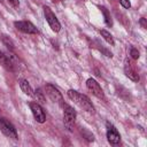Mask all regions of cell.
I'll list each match as a JSON object with an SVG mask.
<instances>
[{"label": "cell", "instance_id": "e0dca14e", "mask_svg": "<svg viewBox=\"0 0 147 147\" xmlns=\"http://www.w3.org/2000/svg\"><path fill=\"white\" fill-rule=\"evenodd\" d=\"M130 55H131V57H132L133 60H138V59H139V52H138V49H136V48H131V51H130Z\"/></svg>", "mask_w": 147, "mask_h": 147}, {"label": "cell", "instance_id": "52a82bcc", "mask_svg": "<svg viewBox=\"0 0 147 147\" xmlns=\"http://www.w3.org/2000/svg\"><path fill=\"white\" fill-rule=\"evenodd\" d=\"M30 109L32 111V115H33L34 119L38 123H44L46 121V114H45L42 107L38 102H31L30 103Z\"/></svg>", "mask_w": 147, "mask_h": 147}, {"label": "cell", "instance_id": "8fae6325", "mask_svg": "<svg viewBox=\"0 0 147 147\" xmlns=\"http://www.w3.org/2000/svg\"><path fill=\"white\" fill-rule=\"evenodd\" d=\"M0 64L3 65L8 70H14V62L9 55H6L3 52L0 51Z\"/></svg>", "mask_w": 147, "mask_h": 147}, {"label": "cell", "instance_id": "5bb4252c", "mask_svg": "<svg viewBox=\"0 0 147 147\" xmlns=\"http://www.w3.org/2000/svg\"><path fill=\"white\" fill-rule=\"evenodd\" d=\"M100 33H101V36L103 37V39H105V40H106V41H107L108 44H110L111 46H113V45L115 44V41H114V38H113V36H111V34H110V33H109L108 31H106V30H101V31H100Z\"/></svg>", "mask_w": 147, "mask_h": 147}, {"label": "cell", "instance_id": "4fadbf2b", "mask_svg": "<svg viewBox=\"0 0 147 147\" xmlns=\"http://www.w3.org/2000/svg\"><path fill=\"white\" fill-rule=\"evenodd\" d=\"M0 38H1L2 42L5 44V46H6L8 49H10V51H13V49H14V42H13V40H11L9 37H7V36L2 34V36H0Z\"/></svg>", "mask_w": 147, "mask_h": 147}, {"label": "cell", "instance_id": "2e32d148", "mask_svg": "<svg viewBox=\"0 0 147 147\" xmlns=\"http://www.w3.org/2000/svg\"><path fill=\"white\" fill-rule=\"evenodd\" d=\"M101 11H102V14H103V16H105V22H106V24L109 25V26H111L113 22H111V17H110L108 10H107L105 7H101Z\"/></svg>", "mask_w": 147, "mask_h": 147}, {"label": "cell", "instance_id": "8992f818", "mask_svg": "<svg viewBox=\"0 0 147 147\" xmlns=\"http://www.w3.org/2000/svg\"><path fill=\"white\" fill-rule=\"evenodd\" d=\"M106 126H107V139H108V141H109L111 145H117V144H119V141H121V136H119L117 129H116L110 122H107V123H106Z\"/></svg>", "mask_w": 147, "mask_h": 147}, {"label": "cell", "instance_id": "9c48e42d", "mask_svg": "<svg viewBox=\"0 0 147 147\" xmlns=\"http://www.w3.org/2000/svg\"><path fill=\"white\" fill-rule=\"evenodd\" d=\"M45 88H46V94L49 96V99H51L53 102H59V103L63 105L62 94L60 93V91H59L55 86H53L52 84H46Z\"/></svg>", "mask_w": 147, "mask_h": 147}, {"label": "cell", "instance_id": "277c9868", "mask_svg": "<svg viewBox=\"0 0 147 147\" xmlns=\"http://www.w3.org/2000/svg\"><path fill=\"white\" fill-rule=\"evenodd\" d=\"M44 15H45V18H46L47 23L49 24L51 29H52L54 32H59L60 29H61V24H60L59 20L56 18L55 14L51 10L49 7H47V6L44 7Z\"/></svg>", "mask_w": 147, "mask_h": 147}, {"label": "cell", "instance_id": "9a60e30c", "mask_svg": "<svg viewBox=\"0 0 147 147\" xmlns=\"http://www.w3.org/2000/svg\"><path fill=\"white\" fill-rule=\"evenodd\" d=\"M33 96L37 99V102L38 103H44L45 102V95H44V92L40 90V88H37L33 93Z\"/></svg>", "mask_w": 147, "mask_h": 147}, {"label": "cell", "instance_id": "30bf717a", "mask_svg": "<svg viewBox=\"0 0 147 147\" xmlns=\"http://www.w3.org/2000/svg\"><path fill=\"white\" fill-rule=\"evenodd\" d=\"M124 72L126 75V77H129L131 80H133V82H138L139 80V75L136 71V69L132 67V64L129 61V59H126L125 62H124Z\"/></svg>", "mask_w": 147, "mask_h": 147}, {"label": "cell", "instance_id": "5b68a950", "mask_svg": "<svg viewBox=\"0 0 147 147\" xmlns=\"http://www.w3.org/2000/svg\"><path fill=\"white\" fill-rule=\"evenodd\" d=\"M86 87H87V90H88L94 96H96V98H99V99H105L103 91H102L101 86L99 85V83H98L95 79L88 78V79L86 80Z\"/></svg>", "mask_w": 147, "mask_h": 147}, {"label": "cell", "instance_id": "6da1fadb", "mask_svg": "<svg viewBox=\"0 0 147 147\" xmlns=\"http://www.w3.org/2000/svg\"><path fill=\"white\" fill-rule=\"evenodd\" d=\"M68 96H69L78 107H80L82 109L86 110V111L90 113V114H94V106L92 105L91 100H90L86 95H84V94H82V93H78V92L75 91V90H69V91H68Z\"/></svg>", "mask_w": 147, "mask_h": 147}, {"label": "cell", "instance_id": "ac0fdd59", "mask_svg": "<svg viewBox=\"0 0 147 147\" xmlns=\"http://www.w3.org/2000/svg\"><path fill=\"white\" fill-rule=\"evenodd\" d=\"M119 2H121V5H122L124 8H126V9H129V8L131 7V3H130L129 0H119Z\"/></svg>", "mask_w": 147, "mask_h": 147}, {"label": "cell", "instance_id": "44dd1931", "mask_svg": "<svg viewBox=\"0 0 147 147\" xmlns=\"http://www.w3.org/2000/svg\"><path fill=\"white\" fill-rule=\"evenodd\" d=\"M61 1H63V0H61Z\"/></svg>", "mask_w": 147, "mask_h": 147}, {"label": "cell", "instance_id": "7c38bea8", "mask_svg": "<svg viewBox=\"0 0 147 147\" xmlns=\"http://www.w3.org/2000/svg\"><path fill=\"white\" fill-rule=\"evenodd\" d=\"M20 86H21V90L25 94H28L30 96H33V90H32V87L30 86V84H29V82L26 79H21L20 80Z\"/></svg>", "mask_w": 147, "mask_h": 147}, {"label": "cell", "instance_id": "d6986e66", "mask_svg": "<svg viewBox=\"0 0 147 147\" xmlns=\"http://www.w3.org/2000/svg\"><path fill=\"white\" fill-rule=\"evenodd\" d=\"M8 1H9V3H11L14 7H18V5H20L18 0H8Z\"/></svg>", "mask_w": 147, "mask_h": 147}, {"label": "cell", "instance_id": "ffe728a7", "mask_svg": "<svg viewBox=\"0 0 147 147\" xmlns=\"http://www.w3.org/2000/svg\"><path fill=\"white\" fill-rule=\"evenodd\" d=\"M140 24L142 25V28L144 29H146V21H145V18L142 17V18H140Z\"/></svg>", "mask_w": 147, "mask_h": 147}, {"label": "cell", "instance_id": "ba28073f", "mask_svg": "<svg viewBox=\"0 0 147 147\" xmlns=\"http://www.w3.org/2000/svg\"><path fill=\"white\" fill-rule=\"evenodd\" d=\"M15 28L21 31V32H24V33H38V30L37 28L31 23V22H28V21H16L14 23Z\"/></svg>", "mask_w": 147, "mask_h": 147}, {"label": "cell", "instance_id": "3957f363", "mask_svg": "<svg viewBox=\"0 0 147 147\" xmlns=\"http://www.w3.org/2000/svg\"><path fill=\"white\" fill-rule=\"evenodd\" d=\"M0 130H1V132H2L6 137L11 138V139H14V140L17 139V132H16L15 126H14L7 118H5V117H1V118H0Z\"/></svg>", "mask_w": 147, "mask_h": 147}, {"label": "cell", "instance_id": "7a4b0ae2", "mask_svg": "<svg viewBox=\"0 0 147 147\" xmlns=\"http://www.w3.org/2000/svg\"><path fill=\"white\" fill-rule=\"evenodd\" d=\"M63 122H64V126L69 130L72 131L74 130V125H75V121H76V111L74 110L72 107L68 106V105H63Z\"/></svg>", "mask_w": 147, "mask_h": 147}]
</instances>
